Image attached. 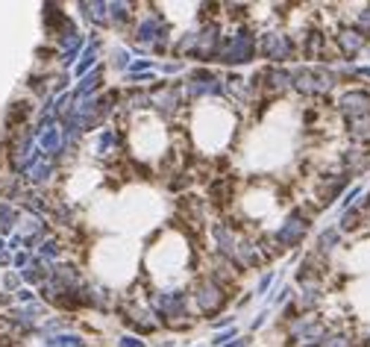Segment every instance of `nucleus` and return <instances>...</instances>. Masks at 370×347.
<instances>
[{"instance_id":"nucleus-6","label":"nucleus","mask_w":370,"mask_h":347,"mask_svg":"<svg viewBox=\"0 0 370 347\" xmlns=\"http://www.w3.org/2000/svg\"><path fill=\"white\" fill-rule=\"evenodd\" d=\"M94 62H97V44H91V47H86V51H82V62H79L77 74H86L89 65H94Z\"/></svg>"},{"instance_id":"nucleus-7","label":"nucleus","mask_w":370,"mask_h":347,"mask_svg":"<svg viewBox=\"0 0 370 347\" xmlns=\"http://www.w3.org/2000/svg\"><path fill=\"white\" fill-rule=\"evenodd\" d=\"M117 347H144V341H139V339H121V341H117Z\"/></svg>"},{"instance_id":"nucleus-2","label":"nucleus","mask_w":370,"mask_h":347,"mask_svg":"<svg viewBox=\"0 0 370 347\" xmlns=\"http://www.w3.org/2000/svg\"><path fill=\"white\" fill-rule=\"evenodd\" d=\"M194 303H197L200 312L215 315V312L227 303V291H224V286H217L212 277L209 279H200L197 289H194Z\"/></svg>"},{"instance_id":"nucleus-4","label":"nucleus","mask_w":370,"mask_h":347,"mask_svg":"<svg viewBox=\"0 0 370 347\" xmlns=\"http://www.w3.org/2000/svg\"><path fill=\"white\" fill-rule=\"evenodd\" d=\"M306 227H309V224H306V218H302V215L297 212V215H291V218L279 227L276 241H279V244H285V247H294V244L302 239V233H306Z\"/></svg>"},{"instance_id":"nucleus-3","label":"nucleus","mask_w":370,"mask_h":347,"mask_svg":"<svg viewBox=\"0 0 370 347\" xmlns=\"http://www.w3.org/2000/svg\"><path fill=\"white\" fill-rule=\"evenodd\" d=\"M262 53L271 62H285V59H291L294 44L288 36H282V32H267L262 39Z\"/></svg>"},{"instance_id":"nucleus-8","label":"nucleus","mask_w":370,"mask_h":347,"mask_svg":"<svg viewBox=\"0 0 370 347\" xmlns=\"http://www.w3.org/2000/svg\"><path fill=\"white\" fill-rule=\"evenodd\" d=\"M267 283H271V274H264V277H262V283H259V291H264V289H267Z\"/></svg>"},{"instance_id":"nucleus-1","label":"nucleus","mask_w":370,"mask_h":347,"mask_svg":"<svg viewBox=\"0 0 370 347\" xmlns=\"http://www.w3.org/2000/svg\"><path fill=\"white\" fill-rule=\"evenodd\" d=\"M217 53H221V59L229 65H244L256 56V39L250 36V32L238 30L232 39H227L221 47H217Z\"/></svg>"},{"instance_id":"nucleus-5","label":"nucleus","mask_w":370,"mask_h":347,"mask_svg":"<svg viewBox=\"0 0 370 347\" xmlns=\"http://www.w3.org/2000/svg\"><path fill=\"white\" fill-rule=\"evenodd\" d=\"M156 36H162V27H159V18H141L139 27H136V39L139 42H153Z\"/></svg>"}]
</instances>
